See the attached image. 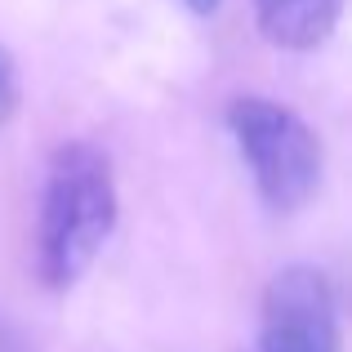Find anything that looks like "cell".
<instances>
[{"label":"cell","mask_w":352,"mask_h":352,"mask_svg":"<svg viewBox=\"0 0 352 352\" xmlns=\"http://www.w3.org/2000/svg\"><path fill=\"white\" fill-rule=\"evenodd\" d=\"M116 228L112 161L94 143H63L50 156L36 214V272L50 290H67L89 272Z\"/></svg>","instance_id":"1"},{"label":"cell","mask_w":352,"mask_h":352,"mask_svg":"<svg viewBox=\"0 0 352 352\" xmlns=\"http://www.w3.org/2000/svg\"><path fill=\"white\" fill-rule=\"evenodd\" d=\"M228 134H232L241 161L250 165L258 197L272 210L290 214L317 197L326 152H321L317 129L299 112H290L276 98L245 94L228 107Z\"/></svg>","instance_id":"2"},{"label":"cell","mask_w":352,"mask_h":352,"mask_svg":"<svg viewBox=\"0 0 352 352\" xmlns=\"http://www.w3.org/2000/svg\"><path fill=\"white\" fill-rule=\"evenodd\" d=\"M258 352H344L339 294L321 267L290 263L267 281L258 308Z\"/></svg>","instance_id":"3"},{"label":"cell","mask_w":352,"mask_h":352,"mask_svg":"<svg viewBox=\"0 0 352 352\" xmlns=\"http://www.w3.org/2000/svg\"><path fill=\"white\" fill-rule=\"evenodd\" d=\"M258 32L281 50H317L330 41L344 0H254Z\"/></svg>","instance_id":"4"},{"label":"cell","mask_w":352,"mask_h":352,"mask_svg":"<svg viewBox=\"0 0 352 352\" xmlns=\"http://www.w3.org/2000/svg\"><path fill=\"white\" fill-rule=\"evenodd\" d=\"M14 107H18V72H14V58L0 50V129L9 125Z\"/></svg>","instance_id":"5"},{"label":"cell","mask_w":352,"mask_h":352,"mask_svg":"<svg viewBox=\"0 0 352 352\" xmlns=\"http://www.w3.org/2000/svg\"><path fill=\"white\" fill-rule=\"evenodd\" d=\"M183 5H188L192 14H210V9H219V0H183Z\"/></svg>","instance_id":"6"}]
</instances>
